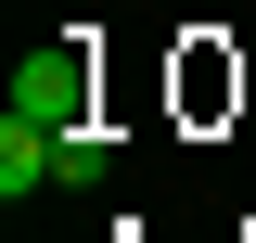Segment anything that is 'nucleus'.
Listing matches in <instances>:
<instances>
[{
  "label": "nucleus",
  "mask_w": 256,
  "mask_h": 243,
  "mask_svg": "<svg viewBox=\"0 0 256 243\" xmlns=\"http://www.w3.org/2000/svg\"><path fill=\"white\" fill-rule=\"evenodd\" d=\"M13 116L52 128V141H64V128H90V38H52L38 64H13Z\"/></svg>",
  "instance_id": "f257e3e1"
},
{
  "label": "nucleus",
  "mask_w": 256,
  "mask_h": 243,
  "mask_svg": "<svg viewBox=\"0 0 256 243\" xmlns=\"http://www.w3.org/2000/svg\"><path fill=\"white\" fill-rule=\"evenodd\" d=\"M38 180H52V128H26V116H0V192L26 205Z\"/></svg>",
  "instance_id": "f03ea898"
},
{
  "label": "nucleus",
  "mask_w": 256,
  "mask_h": 243,
  "mask_svg": "<svg viewBox=\"0 0 256 243\" xmlns=\"http://www.w3.org/2000/svg\"><path fill=\"white\" fill-rule=\"evenodd\" d=\"M52 180H102V128H64L52 141Z\"/></svg>",
  "instance_id": "7ed1b4c3"
}]
</instances>
